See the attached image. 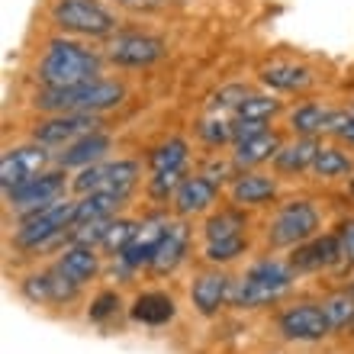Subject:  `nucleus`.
I'll use <instances>...</instances> for the list:
<instances>
[{
  "mask_svg": "<svg viewBox=\"0 0 354 354\" xmlns=\"http://www.w3.org/2000/svg\"><path fill=\"white\" fill-rule=\"evenodd\" d=\"M103 58L93 48L81 46L75 39L55 36L48 39L42 55L36 62V81L46 91H58V87H77L87 81H97L103 71Z\"/></svg>",
  "mask_w": 354,
  "mask_h": 354,
  "instance_id": "f257e3e1",
  "label": "nucleus"
},
{
  "mask_svg": "<svg viewBox=\"0 0 354 354\" xmlns=\"http://www.w3.org/2000/svg\"><path fill=\"white\" fill-rule=\"evenodd\" d=\"M126 100V84L116 77H97L77 87H58V91H46L39 87L32 97V106L46 116H62V113H91L100 116L103 110H113Z\"/></svg>",
  "mask_w": 354,
  "mask_h": 354,
  "instance_id": "f03ea898",
  "label": "nucleus"
},
{
  "mask_svg": "<svg viewBox=\"0 0 354 354\" xmlns=\"http://www.w3.org/2000/svg\"><path fill=\"white\" fill-rule=\"evenodd\" d=\"M297 283V270L290 268L287 258H261L245 268L242 277H235L232 283V303L235 309H264L270 303H277L290 287Z\"/></svg>",
  "mask_w": 354,
  "mask_h": 354,
  "instance_id": "7ed1b4c3",
  "label": "nucleus"
},
{
  "mask_svg": "<svg viewBox=\"0 0 354 354\" xmlns=\"http://www.w3.org/2000/svg\"><path fill=\"white\" fill-rule=\"evenodd\" d=\"M75 206L77 200L62 196V200L42 206V209L23 213L19 216V229L13 232V245L19 252H46L58 242L68 245V232L75 225Z\"/></svg>",
  "mask_w": 354,
  "mask_h": 354,
  "instance_id": "20e7f679",
  "label": "nucleus"
},
{
  "mask_svg": "<svg viewBox=\"0 0 354 354\" xmlns=\"http://www.w3.org/2000/svg\"><path fill=\"white\" fill-rule=\"evenodd\" d=\"M48 17L62 32L84 39H110L120 32V17L100 0H52Z\"/></svg>",
  "mask_w": 354,
  "mask_h": 354,
  "instance_id": "39448f33",
  "label": "nucleus"
},
{
  "mask_svg": "<svg viewBox=\"0 0 354 354\" xmlns=\"http://www.w3.org/2000/svg\"><path fill=\"white\" fill-rule=\"evenodd\" d=\"M319 225H322L319 206L306 196H293L287 203H280L277 213L270 216L264 242L268 248H297V245L309 242L313 235H319Z\"/></svg>",
  "mask_w": 354,
  "mask_h": 354,
  "instance_id": "423d86ee",
  "label": "nucleus"
},
{
  "mask_svg": "<svg viewBox=\"0 0 354 354\" xmlns=\"http://www.w3.org/2000/svg\"><path fill=\"white\" fill-rule=\"evenodd\" d=\"M65 177H68L65 168H48V171H42L39 177L26 180V184L7 190V194H3L7 209H13V213L23 216V213L42 209V206H48V203H55V200H62V196H68L71 180H65Z\"/></svg>",
  "mask_w": 354,
  "mask_h": 354,
  "instance_id": "0eeeda50",
  "label": "nucleus"
},
{
  "mask_svg": "<svg viewBox=\"0 0 354 354\" xmlns=\"http://www.w3.org/2000/svg\"><path fill=\"white\" fill-rule=\"evenodd\" d=\"M48 168H55V151L52 149L39 145V142L13 145V149H7L3 158H0V187H3V194H7V190L26 184V180L39 177Z\"/></svg>",
  "mask_w": 354,
  "mask_h": 354,
  "instance_id": "6e6552de",
  "label": "nucleus"
},
{
  "mask_svg": "<svg viewBox=\"0 0 354 354\" xmlns=\"http://www.w3.org/2000/svg\"><path fill=\"white\" fill-rule=\"evenodd\" d=\"M103 120L100 116H91V113H62V116H46L32 126V142L46 145L52 151L68 149L71 142L84 139L91 132H100Z\"/></svg>",
  "mask_w": 354,
  "mask_h": 354,
  "instance_id": "1a4fd4ad",
  "label": "nucleus"
},
{
  "mask_svg": "<svg viewBox=\"0 0 354 354\" xmlns=\"http://www.w3.org/2000/svg\"><path fill=\"white\" fill-rule=\"evenodd\" d=\"M165 39L149 36V32H116L106 39V62L120 68H149L158 58H165Z\"/></svg>",
  "mask_w": 354,
  "mask_h": 354,
  "instance_id": "9d476101",
  "label": "nucleus"
},
{
  "mask_svg": "<svg viewBox=\"0 0 354 354\" xmlns=\"http://www.w3.org/2000/svg\"><path fill=\"white\" fill-rule=\"evenodd\" d=\"M277 332L287 342H322V338L332 335V326L322 313V303L303 299V303H293L277 316Z\"/></svg>",
  "mask_w": 354,
  "mask_h": 354,
  "instance_id": "9b49d317",
  "label": "nucleus"
},
{
  "mask_svg": "<svg viewBox=\"0 0 354 354\" xmlns=\"http://www.w3.org/2000/svg\"><path fill=\"white\" fill-rule=\"evenodd\" d=\"M168 223L171 216L168 213H149L139 219V229L132 235V242L126 245V252L120 254V264L129 270H139V268H151V258L158 252L161 239L168 232Z\"/></svg>",
  "mask_w": 354,
  "mask_h": 354,
  "instance_id": "f8f14e48",
  "label": "nucleus"
},
{
  "mask_svg": "<svg viewBox=\"0 0 354 354\" xmlns=\"http://www.w3.org/2000/svg\"><path fill=\"white\" fill-rule=\"evenodd\" d=\"M290 268L297 274H322V270L342 268V248L335 232H319L309 242L290 248Z\"/></svg>",
  "mask_w": 354,
  "mask_h": 354,
  "instance_id": "ddd939ff",
  "label": "nucleus"
},
{
  "mask_svg": "<svg viewBox=\"0 0 354 354\" xmlns=\"http://www.w3.org/2000/svg\"><path fill=\"white\" fill-rule=\"evenodd\" d=\"M232 283L235 280L223 268H203L190 280V303H194V309L200 316L206 319L216 316L229 303V297H232Z\"/></svg>",
  "mask_w": 354,
  "mask_h": 354,
  "instance_id": "4468645a",
  "label": "nucleus"
},
{
  "mask_svg": "<svg viewBox=\"0 0 354 354\" xmlns=\"http://www.w3.org/2000/svg\"><path fill=\"white\" fill-rule=\"evenodd\" d=\"M190 225H187V219H171L168 223V232H165V239H161L158 252H155V258H151V274L155 277H168V274H174L180 264H184L187 252H190Z\"/></svg>",
  "mask_w": 354,
  "mask_h": 354,
  "instance_id": "2eb2a0df",
  "label": "nucleus"
},
{
  "mask_svg": "<svg viewBox=\"0 0 354 354\" xmlns=\"http://www.w3.org/2000/svg\"><path fill=\"white\" fill-rule=\"evenodd\" d=\"M216 200H219V184H213L203 174H194L180 184V190L171 200V209H174L177 219H190V216L209 213Z\"/></svg>",
  "mask_w": 354,
  "mask_h": 354,
  "instance_id": "dca6fc26",
  "label": "nucleus"
},
{
  "mask_svg": "<svg viewBox=\"0 0 354 354\" xmlns=\"http://www.w3.org/2000/svg\"><path fill=\"white\" fill-rule=\"evenodd\" d=\"M113 149V136L110 132H91V136H84V139L71 142L68 149L55 151V168H91V165H100L103 158H106V151Z\"/></svg>",
  "mask_w": 354,
  "mask_h": 354,
  "instance_id": "f3484780",
  "label": "nucleus"
},
{
  "mask_svg": "<svg viewBox=\"0 0 354 354\" xmlns=\"http://www.w3.org/2000/svg\"><path fill=\"white\" fill-rule=\"evenodd\" d=\"M229 196H232V206H264L277 196V177L261 174V171H239V177H232V187H229Z\"/></svg>",
  "mask_w": 354,
  "mask_h": 354,
  "instance_id": "a211bd4d",
  "label": "nucleus"
},
{
  "mask_svg": "<svg viewBox=\"0 0 354 354\" xmlns=\"http://www.w3.org/2000/svg\"><path fill=\"white\" fill-rule=\"evenodd\" d=\"M52 264H55L68 280H75L77 287L91 283V280L100 274V254H97V248H87V245H65Z\"/></svg>",
  "mask_w": 354,
  "mask_h": 354,
  "instance_id": "6ab92c4d",
  "label": "nucleus"
},
{
  "mask_svg": "<svg viewBox=\"0 0 354 354\" xmlns=\"http://www.w3.org/2000/svg\"><path fill=\"white\" fill-rule=\"evenodd\" d=\"M129 316L139 326H168L171 319L177 316V303L165 290H145V293H139L132 299Z\"/></svg>",
  "mask_w": 354,
  "mask_h": 354,
  "instance_id": "aec40b11",
  "label": "nucleus"
},
{
  "mask_svg": "<svg viewBox=\"0 0 354 354\" xmlns=\"http://www.w3.org/2000/svg\"><path fill=\"white\" fill-rule=\"evenodd\" d=\"M280 149H283V136H280L277 129H268L248 142H239L232 151V161L239 171H254L258 165H264V161L277 158Z\"/></svg>",
  "mask_w": 354,
  "mask_h": 354,
  "instance_id": "412c9836",
  "label": "nucleus"
},
{
  "mask_svg": "<svg viewBox=\"0 0 354 354\" xmlns=\"http://www.w3.org/2000/svg\"><path fill=\"white\" fill-rule=\"evenodd\" d=\"M319 149H322L319 136H297L293 142H283V149L274 158V171L277 174H303L313 168Z\"/></svg>",
  "mask_w": 354,
  "mask_h": 354,
  "instance_id": "4be33fe9",
  "label": "nucleus"
},
{
  "mask_svg": "<svg viewBox=\"0 0 354 354\" xmlns=\"http://www.w3.org/2000/svg\"><path fill=\"white\" fill-rule=\"evenodd\" d=\"M313 71L306 65H297V62H270L261 68V84H268L270 91H283V93H297L313 87Z\"/></svg>",
  "mask_w": 354,
  "mask_h": 354,
  "instance_id": "5701e85b",
  "label": "nucleus"
},
{
  "mask_svg": "<svg viewBox=\"0 0 354 354\" xmlns=\"http://www.w3.org/2000/svg\"><path fill=\"white\" fill-rule=\"evenodd\" d=\"M142 165L136 158H116V161H103V174H100V190L129 200L139 187Z\"/></svg>",
  "mask_w": 354,
  "mask_h": 354,
  "instance_id": "b1692460",
  "label": "nucleus"
},
{
  "mask_svg": "<svg viewBox=\"0 0 354 354\" xmlns=\"http://www.w3.org/2000/svg\"><path fill=\"white\" fill-rule=\"evenodd\" d=\"M126 203H129L126 196L106 194V190H97V194L77 196V206H75V225L97 223V219H116V216H120V209H122Z\"/></svg>",
  "mask_w": 354,
  "mask_h": 354,
  "instance_id": "393cba45",
  "label": "nucleus"
},
{
  "mask_svg": "<svg viewBox=\"0 0 354 354\" xmlns=\"http://www.w3.org/2000/svg\"><path fill=\"white\" fill-rule=\"evenodd\" d=\"M248 225H252V219L242 206H225L203 223V239L206 242H223V239H235V235H248Z\"/></svg>",
  "mask_w": 354,
  "mask_h": 354,
  "instance_id": "a878e982",
  "label": "nucleus"
},
{
  "mask_svg": "<svg viewBox=\"0 0 354 354\" xmlns=\"http://www.w3.org/2000/svg\"><path fill=\"white\" fill-rule=\"evenodd\" d=\"M309 174L319 180H351L354 177V155H348L342 145H322L313 161Z\"/></svg>",
  "mask_w": 354,
  "mask_h": 354,
  "instance_id": "bb28decb",
  "label": "nucleus"
},
{
  "mask_svg": "<svg viewBox=\"0 0 354 354\" xmlns=\"http://www.w3.org/2000/svg\"><path fill=\"white\" fill-rule=\"evenodd\" d=\"M332 116H335V110L326 103H299L297 110L290 113V129L297 136H326Z\"/></svg>",
  "mask_w": 354,
  "mask_h": 354,
  "instance_id": "cd10ccee",
  "label": "nucleus"
},
{
  "mask_svg": "<svg viewBox=\"0 0 354 354\" xmlns=\"http://www.w3.org/2000/svg\"><path fill=\"white\" fill-rule=\"evenodd\" d=\"M187 158H190V145L180 136H171L161 145L149 151V168L151 174H161V171H174V168H187Z\"/></svg>",
  "mask_w": 354,
  "mask_h": 354,
  "instance_id": "c85d7f7f",
  "label": "nucleus"
},
{
  "mask_svg": "<svg viewBox=\"0 0 354 354\" xmlns=\"http://www.w3.org/2000/svg\"><path fill=\"white\" fill-rule=\"evenodd\" d=\"M322 313H326L332 332H345V328H354V293L351 290H335L322 299Z\"/></svg>",
  "mask_w": 354,
  "mask_h": 354,
  "instance_id": "c756f323",
  "label": "nucleus"
},
{
  "mask_svg": "<svg viewBox=\"0 0 354 354\" xmlns=\"http://www.w3.org/2000/svg\"><path fill=\"white\" fill-rule=\"evenodd\" d=\"M242 254H248V235H235V239L203 245V261L209 264V268H225V264L239 261Z\"/></svg>",
  "mask_w": 354,
  "mask_h": 354,
  "instance_id": "7c9ffc66",
  "label": "nucleus"
},
{
  "mask_svg": "<svg viewBox=\"0 0 354 354\" xmlns=\"http://www.w3.org/2000/svg\"><path fill=\"white\" fill-rule=\"evenodd\" d=\"M19 293L32 303V306H52L55 303V283H52V270H32L19 280Z\"/></svg>",
  "mask_w": 354,
  "mask_h": 354,
  "instance_id": "2f4dec72",
  "label": "nucleus"
},
{
  "mask_svg": "<svg viewBox=\"0 0 354 354\" xmlns=\"http://www.w3.org/2000/svg\"><path fill=\"white\" fill-rule=\"evenodd\" d=\"M280 113V100L268 97V93H248L239 106H235V120L248 122H270Z\"/></svg>",
  "mask_w": 354,
  "mask_h": 354,
  "instance_id": "473e14b6",
  "label": "nucleus"
},
{
  "mask_svg": "<svg viewBox=\"0 0 354 354\" xmlns=\"http://www.w3.org/2000/svg\"><path fill=\"white\" fill-rule=\"evenodd\" d=\"M196 136L209 145V149H219V145H229L235 136V120L223 116V113H213V116H206L200 126H196Z\"/></svg>",
  "mask_w": 354,
  "mask_h": 354,
  "instance_id": "72a5a7b5",
  "label": "nucleus"
},
{
  "mask_svg": "<svg viewBox=\"0 0 354 354\" xmlns=\"http://www.w3.org/2000/svg\"><path fill=\"white\" fill-rule=\"evenodd\" d=\"M187 168H174V171H161V174H151L149 177V196L155 200V203H168V200H174V194L180 190V184L187 180Z\"/></svg>",
  "mask_w": 354,
  "mask_h": 354,
  "instance_id": "f704fd0d",
  "label": "nucleus"
},
{
  "mask_svg": "<svg viewBox=\"0 0 354 354\" xmlns=\"http://www.w3.org/2000/svg\"><path fill=\"white\" fill-rule=\"evenodd\" d=\"M136 229H139V223H136V219L116 216V219H113V225H110V232H106V239H103V245H100V252L113 254V258H120V254L126 252V245L132 242Z\"/></svg>",
  "mask_w": 354,
  "mask_h": 354,
  "instance_id": "c9c22d12",
  "label": "nucleus"
},
{
  "mask_svg": "<svg viewBox=\"0 0 354 354\" xmlns=\"http://www.w3.org/2000/svg\"><path fill=\"white\" fill-rule=\"evenodd\" d=\"M122 299L116 290H103V293H97V297L91 299V306H87V319L91 322H110L116 313H120Z\"/></svg>",
  "mask_w": 354,
  "mask_h": 354,
  "instance_id": "e433bc0d",
  "label": "nucleus"
},
{
  "mask_svg": "<svg viewBox=\"0 0 354 354\" xmlns=\"http://www.w3.org/2000/svg\"><path fill=\"white\" fill-rule=\"evenodd\" d=\"M335 235H338V248H342V268L354 270V216L338 219Z\"/></svg>",
  "mask_w": 354,
  "mask_h": 354,
  "instance_id": "4c0bfd02",
  "label": "nucleus"
},
{
  "mask_svg": "<svg viewBox=\"0 0 354 354\" xmlns=\"http://www.w3.org/2000/svg\"><path fill=\"white\" fill-rule=\"evenodd\" d=\"M335 139H338V142H348V145H354V113H351V122H348L345 129L338 132Z\"/></svg>",
  "mask_w": 354,
  "mask_h": 354,
  "instance_id": "58836bf2",
  "label": "nucleus"
},
{
  "mask_svg": "<svg viewBox=\"0 0 354 354\" xmlns=\"http://www.w3.org/2000/svg\"><path fill=\"white\" fill-rule=\"evenodd\" d=\"M348 196H351V200H354V177H351V180H348Z\"/></svg>",
  "mask_w": 354,
  "mask_h": 354,
  "instance_id": "ea45409f",
  "label": "nucleus"
},
{
  "mask_svg": "<svg viewBox=\"0 0 354 354\" xmlns=\"http://www.w3.org/2000/svg\"><path fill=\"white\" fill-rule=\"evenodd\" d=\"M116 3H142V0H116Z\"/></svg>",
  "mask_w": 354,
  "mask_h": 354,
  "instance_id": "a19ab883",
  "label": "nucleus"
},
{
  "mask_svg": "<svg viewBox=\"0 0 354 354\" xmlns=\"http://www.w3.org/2000/svg\"><path fill=\"white\" fill-rule=\"evenodd\" d=\"M348 290H351V293H354V280H351V287H348Z\"/></svg>",
  "mask_w": 354,
  "mask_h": 354,
  "instance_id": "79ce46f5",
  "label": "nucleus"
}]
</instances>
